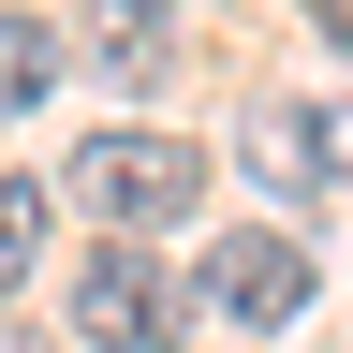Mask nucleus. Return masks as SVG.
<instances>
[{"instance_id": "nucleus-1", "label": "nucleus", "mask_w": 353, "mask_h": 353, "mask_svg": "<svg viewBox=\"0 0 353 353\" xmlns=\"http://www.w3.org/2000/svg\"><path fill=\"white\" fill-rule=\"evenodd\" d=\"M192 192H206V162L176 132H88L74 148V206L103 236H162V221H192Z\"/></svg>"}, {"instance_id": "nucleus-2", "label": "nucleus", "mask_w": 353, "mask_h": 353, "mask_svg": "<svg viewBox=\"0 0 353 353\" xmlns=\"http://www.w3.org/2000/svg\"><path fill=\"white\" fill-rule=\"evenodd\" d=\"M74 339H103V353H162L176 339V309H162V265L132 250V236H103L74 265Z\"/></svg>"}, {"instance_id": "nucleus-3", "label": "nucleus", "mask_w": 353, "mask_h": 353, "mask_svg": "<svg viewBox=\"0 0 353 353\" xmlns=\"http://www.w3.org/2000/svg\"><path fill=\"white\" fill-rule=\"evenodd\" d=\"M206 309L221 324H294L309 309V250L294 236H221L206 250Z\"/></svg>"}, {"instance_id": "nucleus-4", "label": "nucleus", "mask_w": 353, "mask_h": 353, "mask_svg": "<svg viewBox=\"0 0 353 353\" xmlns=\"http://www.w3.org/2000/svg\"><path fill=\"white\" fill-rule=\"evenodd\" d=\"M88 74H118V88L176 74V0H88Z\"/></svg>"}, {"instance_id": "nucleus-5", "label": "nucleus", "mask_w": 353, "mask_h": 353, "mask_svg": "<svg viewBox=\"0 0 353 353\" xmlns=\"http://www.w3.org/2000/svg\"><path fill=\"white\" fill-rule=\"evenodd\" d=\"M44 88H59V30H30V15H0V132H15Z\"/></svg>"}, {"instance_id": "nucleus-6", "label": "nucleus", "mask_w": 353, "mask_h": 353, "mask_svg": "<svg viewBox=\"0 0 353 353\" xmlns=\"http://www.w3.org/2000/svg\"><path fill=\"white\" fill-rule=\"evenodd\" d=\"M44 221H59V206H44V176H0V294L30 280V250H44Z\"/></svg>"}, {"instance_id": "nucleus-7", "label": "nucleus", "mask_w": 353, "mask_h": 353, "mask_svg": "<svg viewBox=\"0 0 353 353\" xmlns=\"http://www.w3.org/2000/svg\"><path fill=\"white\" fill-rule=\"evenodd\" d=\"M294 162H324L309 192H339V176H353V103H309V118H294Z\"/></svg>"}, {"instance_id": "nucleus-8", "label": "nucleus", "mask_w": 353, "mask_h": 353, "mask_svg": "<svg viewBox=\"0 0 353 353\" xmlns=\"http://www.w3.org/2000/svg\"><path fill=\"white\" fill-rule=\"evenodd\" d=\"M309 15H324V44H353V0H309Z\"/></svg>"}, {"instance_id": "nucleus-9", "label": "nucleus", "mask_w": 353, "mask_h": 353, "mask_svg": "<svg viewBox=\"0 0 353 353\" xmlns=\"http://www.w3.org/2000/svg\"><path fill=\"white\" fill-rule=\"evenodd\" d=\"M162 353H176V339H162Z\"/></svg>"}]
</instances>
